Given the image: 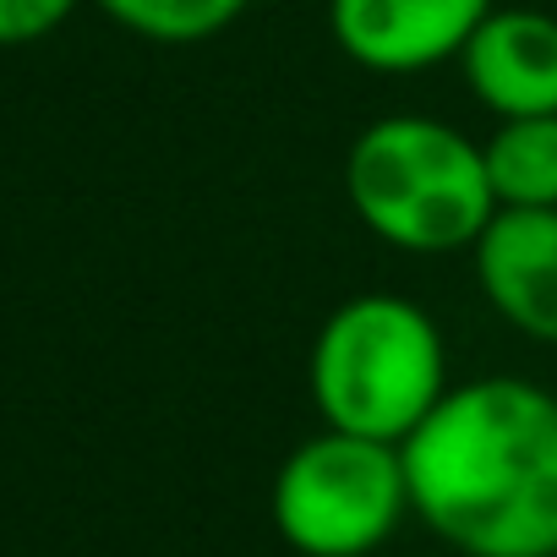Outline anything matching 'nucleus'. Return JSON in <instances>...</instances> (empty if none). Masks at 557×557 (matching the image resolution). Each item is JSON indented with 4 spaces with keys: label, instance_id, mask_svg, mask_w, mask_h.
I'll return each mask as SVG.
<instances>
[{
    "label": "nucleus",
    "instance_id": "nucleus-7",
    "mask_svg": "<svg viewBox=\"0 0 557 557\" xmlns=\"http://www.w3.org/2000/svg\"><path fill=\"white\" fill-rule=\"evenodd\" d=\"M459 72L497 121L557 115V17L535 7H492L470 34Z\"/></svg>",
    "mask_w": 557,
    "mask_h": 557
},
{
    "label": "nucleus",
    "instance_id": "nucleus-6",
    "mask_svg": "<svg viewBox=\"0 0 557 557\" xmlns=\"http://www.w3.org/2000/svg\"><path fill=\"white\" fill-rule=\"evenodd\" d=\"M470 268L513 334L557 345V208H497L470 246Z\"/></svg>",
    "mask_w": 557,
    "mask_h": 557
},
{
    "label": "nucleus",
    "instance_id": "nucleus-4",
    "mask_svg": "<svg viewBox=\"0 0 557 557\" xmlns=\"http://www.w3.org/2000/svg\"><path fill=\"white\" fill-rule=\"evenodd\" d=\"M273 530L301 557H372L410 513L405 454L323 426L285 454L268 492Z\"/></svg>",
    "mask_w": 557,
    "mask_h": 557
},
{
    "label": "nucleus",
    "instance_id": "nucleus-9",
    "mask_svg": "<svg viewBox=\"0 0 557 557\" xmlns=\"http://www.w3.org/2000/svg\"><path fill=\"white\" fill-rule=\"evenodd\" d=\"M99 12L148 45H202L240 23L251 0H99Z\"/></svg>",
    "mask_w": 557,
    "mask_h": 557
},
{
    "label": "nucleus",
    "instance_id": "nucleus-8",
    "mask_svg": "<svg viewBox=\"0 0 557 557\" xmlns=\"http://www.w3.org/2000/svg\"><path fill=\"white\" fill-rule=\"evenodd\" d=\"M481 159L497 208H557V115L497 121Z\"/></svg>",
    "mask_w": 557,
    "mask_h": 557
},
{
    "label": "nucleus",
    "instance_id": "nucleus-3",
    "mask_svg": "<svg viewBox=\"0 0 557 557\" xmlns=\"http://www.w3.org/2000/svg\"><path fill=\"white\" fill-rule=\"evenodd\" d=\"M356 219L399 251H470L497 197L481 143L432 115H377L345 153Z\"/></svg>",
    "mask_w": 557,
    "mask_h": 557
},
{
    "label": "nucleus",
    "instance_id": "nucleus-2",
    "mask_svg": "<svg viewBox=\"0 0 557 557\" xmlns=\"http://www.w3.org/2000/svg\"><path fill=\"white\" fill-rule=\"evenodd\" d=\"M307 383L323 426L399 448L448 394L443 334L410 296H350L323 318L307 356Z\"/></svg>",
    "mask_w": 557,
    "mask_h": 557
},
{
    "label": "nucleus",
    "instance_id": "nucleus-1",
    "mask_svg": "<svg viewBox=\"0 0 557 557\" xmlns=\"http://www.w3.org/2000/svg\"><path fill=\"white\" fill-rule=\"evenodd\" d=\"M410 513L459 557H557V394L475 377L399 443Z\"/></svg>",
    "mask_w": 557,
    "mask_h": 557
},
{
    "label": "nucleus",
    "instance_id": "nucleus-5",
    "mask_svg": "<svg viewBox=\"0 0 557 557\" xmlns=\"http://www.w3.org/2000/svg\"><path fill=\"white\" fill-rule=\"evenodd\" d=\"M492 0H329V34L345 61L377 77L459 61Z\"/></svg>",
    "mask_w": 557,
    "mask_h": 557
},
{
    "label": "nucleus",
    "instance_id": "nucleus-10",
    "mask_svg": "<svg viewBox=\"0 0 557 557\" xmlns=\"http://www.w3.org/2000/svg\"><path fill=\"white\" fill-rule=\"evenodd\" d=\"M83 0H0V45H39L50 39Z\"/></svg>",
    "mask_w": 557,
    "mask_h": 557
}]
</instances>
